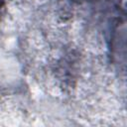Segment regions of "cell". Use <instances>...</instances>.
I'll return each mask as SVG.
<instances>
[{
	"label": "cell",
	"instance_id": "obj_1",
	"mask_svg": "<svg viewBox=\"0 0 127 127\" xmlns=\"http://www.w3.org/2000/svg\"><path fill=\"white\" fill-rule=\"evenodd\" d=\"M4 1H5V0H0V10L2 9V7H3V5H4Z\"/></svg>",
	"mask_w": 127,
	"mask_h": 127
},
{
	"label": "cell",
	"instance_id": "obj_2",
	"mask_svg": "<svg viewBox=\"0 0 127 127\" xmlns=\"http://www.w3.org/2000/svg\"><path fill=\"white\" fill-rule=\"evenodd\" d=\"M76 1H78V2H80V1H87V0H76Z\"/></svg>",
	"mask_w": 127,
	"mask_h": 127
}]
</instances>
